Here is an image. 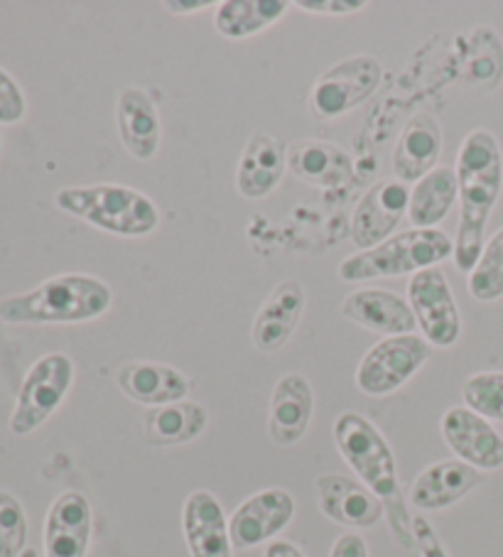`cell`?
Listing matches in <instances>:
<instances>
[{"label": "cell", "instance_id": "cell-1", "mask_svg": "<svg viewBox=\"0 0 503 557\" xmlns=\"http://www.w3.org/2000/svg\"><path fill=\"white\" fill-rule=\"evenodd\" d=\"M459 226L452 261L459 273H471L487 244V226L503 187V152L487 128L471 131L457 152Z\"/></svg>", "mask_w": 503, "mask_h": 557}, {"label": "cell", "instance_id": "cell-2", "mask_svg": "<svg viewBox=\"0 0 503 557\" xmlns=\"http://www.w3.org/2000/svg\"><path fill=\"white\" fill-rule=\"evenodd\" d=\"M334 442L344 462L359 474L361 484L381 498L389 528L405 557H420L413 531V516L405 504L395 455L383 432L361 412H342L334 422Z\"/></svg>", "mask_w": 503, "mask_h": 557}, {"label": "cell", "instance_id": "cell-3", "mask_svg": "<svg viewBox=\"0 0 503 557\" xmlns=\"http://www.w3.org/2000/svg\"><path fill=\"white\" fill-rule=\"evenodd\" d=\"M111 285L96 275L64 273L33 290L0 300V320L8 324H79L111 310Z\"/></svg>", "mask_w": 503, "mask_h": 557}, {"label": "cell", "instance_id": "cell-4", "mask_svg": "<svg viewBox=\"0 0 503 557\" xmlns=\"http://www.w3.org/2000/svg\"><path fill=\"white\" fill-rule=\"evenodd\" d=\"M54 201L64 214L113 236L143 238L158 232L160 226L158 205L140 189L125 185L64 187L57 191Z\"/></svg>", "mask_w": 503, "mask_h": 557}, {"label": "cell", "instance_id": "cell-5", "mask_svg": "<svg viewBox=\"0 0 503 557\" xmlns=\"http://www.w3.org/2000/svg\"><path fill=\"white\" fill-rule=\"evenodd\" d=\"M454 253V242L440 228H410L393 234L369 251H356L344 258L336 273L344 283H364L376 277L415 275L434 268Z\"/></svg>", "mask_w": 503, "mask_h": 557}, {"label": "cell", "instance_id": "cell-6", "mask_svg": "<svg viewBox=\"0 0 503 557\" xmlns=\"http://www.w3.org/2000/svg\"><path fill=\"white\" fill-rule=\"evenodd\" d=\"M74 361L70 354L52 351L37 359L27 376L23 379V386L17 391L15 410L11 416V432L17 437L33 435L40 430L47 420H50L64 398L70 396L74 383Z\"/></svg>", "mask_w": 503, "mask_h": 557}, {"label": "cell", "instance_id": "cell-7", "mask_svg": "<svg viewBox=\"0 0 503 557\" xmlns=\"http://www.w3.org/2000/svg\"><path fill=\"white\" fill-rule=\"evenodd\" d=\"M432 359L430 342L420 334L385 337L364 354L354 383L364 396L383 398L403 388Z\"/></svg>", "mask_w": 503, "mask_h": 557}, {"label": "cell", "instance_id": "cell-8", "mask_svg": "<svg viewBox=\"0 0 503 557\" xmlns=\"http://www.w3.org/2000/svg\"><path fill=\"white\" fill-rule=\"evenodd\" d=\"M383 66L376 57L359 54L329 66L309 91V111L317 119H342L379 91Z\"/></svg>", "mask_w": 503, "mask_h": 557}, {"label": "cell", "instance_id": "cell-9", "mask_svg": "<svg viewBox=\"0 0 503 557\" xmlns=\"http://www.w3.org/2000/svg\"><path fill=\"white\" fill-rule=\"evenodd\" d=\"M408 305L432 349H450L462 337V314L452 285L438 265L410 275Z\"/></svg>", "mask_w": 503, "mask_h": 557}, {"label": "cell", "instance_id": "cell-10", "mask_svg": "<svg viewBox=\"0 0 503 557\" xmlns=\"http://www.w3.org/2000/svg\"><path fill=\"white\" fill-rule=\"evenodd\" d=\"M295 518V496L285 488H263L248 496L229 518V535L234 550H250L273 543Z\"/></svg>", "mask_w": 503, "mask_h": 557}, {"label": "cell", "instance_id": "cell-11", "mask_svg": "<svg viewBox=\"0 0 503 557\" xmlns=\"http://www.w3.org/2000/svg\"><path fill=\"white\" fill-rule=\"evenodd\" d=\"M410 189L398 180H381L359 199L352 216V244L359 251H369L391 238L401 219L408 214Z\"/></svg>", "mask_w": 503, "mask_h": 557}, {"label": "cell", "instance_id": "cell-12", "mask_svg": "<svg viewBox=\"0 0 503 557\" xmlns=\"http://www.w3.org/2000/svg\"><path fill=\"white\" fill-rule=\"evenodd\" d=\"M440 430L447 447L462 462L479 472H496L503 467V435L467 406H454L444 412Z\"/></svg>", "mask_w": 503, "mask_h": 557}, {"label": "cell", "instance_id": "cell-13", "mask_svg": "<svg viewBox=\"0 0 503 557\" xmlns=\"http://www.w3.org/2000/svg\"><path fill=\"white\" fill-rule=\"evenodd\" d=\"M317 504L329 521L346 528H373L385 516L381 498L369 486L344 474H322L315 482Z\"/></svg>", "mask_w": 503, "mask_h": 557}, {"label": "cell", "instance_id": "cell-14", "mask_svg": "<svg viewBox=\"0 0 503 557\" xmlns=\"http://www.w3.org/2000/svg\"><path fill=\"white\" fill-rule=\"evenodd\" d=\"M94 516L89 498L79 492H64L52 502L45 518L47 557H86L91 543Z\"/></svg>", "mask_w": 503, "mask_h": 557}, {"label": "cell", "instance_id": "cell-15", "mask_svg": "<svg viewBox=\"0 0 503 557\" xmlns=\"http://www.w3.org/2000/svg\"><path fill=\"white\" fill-rule=\"evenodd\" d=\"M342 317L354 324L364 326L381 337H401V334H415L418 322L410 310L408 300L398 293L381 290V287H364L344 297Z\"/></svg>", "mask_w": 503, "mask_h": 557}, {"label": "cell", "instance_id": "cell-16", "mask_svg": "<svg viewBox=\"0 0 503 557\" xmlns=\"http://www.w3.org/2000/svg\"><path fill=\"white\" fill-rule=\"evenodd\" d=\"M305 312V290L299 281H283L273 293L266 297V302L258 307L250 324V339L254 347L263 354H275L293 339L299 320Z\"/></svg>", "mask_w": 503, "mask_h": 557}, {"label": "cell", "instance_id": "cell-17", "mask_svg": "<svg viewBox=\"0 0 503 557\" xmlns=\"http://www.w3.org/2000/svg\"><path fill=\"white\" fill-rule=\"evenodd\" d=\"M481 482L483 474L479 469L469 467L462 459H442V462L425 467L413 479L408 502L418 511H444L469 496Z\"/></svg>", "mask_w": 503, "mask_h": 557}, {"label": "cell", "instance_id": "cell-18", "mask_svg": "<svg viewBox=\"0 0 503 557\" xmlns=\"http://www.w3.org/2000/svg\"><path fill=\"white\" fill-rule=\"evenodd\" d=\"M315 416V391L303 373H285L268 406V435L280 447L297 445Z\"/></svg>", "mask_w": 503, "mask_h": 557}, {"label": "cell", "instance_id": "cell-19", "mask_svg": "<svg viewBox=\"0 0 503 557\" xmlns=\"http://www.w3.org/2000/svg\"><path fill=\"white\" fill-rule=\"evenodd\" d=\"M442 156V126L428 111L415 113L405 123L393 148V175L403 185H415L438 168Z\"/></svg>", "mask_w": 503, "mask_h": 557}, {"label": "cell", "instance_id": "cell-20", "mask_svg": "<svg viewBox=\"0 0 503 557\" xmlns=\"http://www.w3.org/2000/svg\"><path fill=\"white\" fill-rule=\"evenodd\" d=\"M115 126H119V136L123 148L128 156L150 162L160 150L162 140V121L160 111L148 91L140 86H125L115 101Z\"/></svg>", "mask_w": 503, "mask_h": 557}, {"label": "cell", "instance_id": "cell-21", "mask_svg": "<svg viewBox=\"0 0 503 557\" xmlns=\"http://www.w3.org/2000/svg\"><path fill=\"white\" fill-rule=\"evenodd\" d=\"M182 531L192 557H231L229 518L219 498L199 488L185 498L182 506Z\"/></svg>", "mask_w": 503, "mask_h": 557}, {"label": "cell", "instance_id": "cell-22", "mask_svg": "<svg viewBox=\"0 0 503 557\" xmlns=\"http://www.w3.org/2000/svg\"><path fill=\"white\" fill-rule=\"evenodd\" d=\"M115 383L133 403L148 408L185 400L192 391V381L185 373L158 361H125L115 373Z\"/></svg>", "mask_w": 503, "mask_h": 557}, {"label": "cell", "instance_id": "cell-23", "mask_svg": "<svg viewBox=\"0 0 503 557\" xmlns=\"http://www.w3.org/2000/svg\"><path fill=\"white\" fill-rule=\"evenodd\" d=\"M287 170V148L278 136L258 131L248 138L236 170V189L246 199H266Z\"/></svg>", "mask_w": 503, "mask_h": 557}, {"label": "cell", "instance_id": "cell-24", "mask_svg": "<svg viewBox=\"0 0 503 557\" xmlns=\"http://www.w3.org/2000/svg\"><path fill=\"white\" fill-rule=\"evenodd\" d=\"M287 168L307 185L336 189L354 180V160L336 143L297 140L287 148Z\"/></svg>", "mask_w": 503, "mask_h": 557}, {"label": "cell", "instance_id": "cell-25", "mask_svg": "<svg viewBox=\"0 0 503 557\" xmlns=\"http://www.w3.org/2000/svg\"><path fill=\"white\" fill-rule=\"evenodd\" d=\"M209 425V412L197 400H177L148 408L143 416L145 442L152 447H177L197 440Z\"/></svg>", "mask_w": 503, "mask_h": 557}, {"label": "cell", "instance_id": "cell-26", "mask_svg": "<svg viewBox=\"0 0 503 557\" xmlns=\"http://www.w3.org/2000/svg\"><path fill=\"white\" fill-rule=\"evenodd\" d=\"M459 79L467 89L493 94L503 82V42L493 27L479 25L464 40Z\"/></svg>", "mask_w": 503, "mask_h": 557}, {"label": "cell", "instance_id": "cell-27", "mask_svg": "<svg viewBox=\"0 0 503 557\" xmlns=\"http://www.w3.org/2000/svg\"><path fill=\"white\" fill-rule=\"evenodd\" d=\"M459 199L457 172L454 168H434L430 175L415 182L410 189L408 216L413 228H438L447 219L454 201Z\"/></svg>", "mask_w": 503, "mask_h": 557}, {"label": "cell", "instance_id": "cell-28", "mask_svg": "<svg viewBox=\"0 0 503 557\" xmlns=\"http://www.w3.org/2000/svg\"><path fill=\"white\" fill-rule=\"evenodd\" d=\"M285 0H224L217 5L214 27L226 40H248L287 13Z\"/></svg>", "mask_w": 503, "mask_h": 557}, {"label": "cell", "instance_id": "cell-29", "mask_svg": "<svg viewBox=\"0 0 503 557\" xmlns=\"http://www.w3.org/2000/svg\"><path fill=\"white\" fill-rule=\"evenodd\" d=\"M467 287L477 302H496L503 297V226L483 244L479 261L467 277Z\"/></svg>", "mask_w": 503, "mask_h": 557}, {"label": "cell", "instance_id": "cell-30", "mask_svg": "<svg viewBox=\"0 0 503 557\" xmlns=\"http://www.w3.org/2000/svg\"><path fill=\"white\" fill-rule=\"evenodd\" d=\"M464 406L487 418L503 422V371H479L464 381Z\"/></svg>", "mask_w": 503, "mask_h": 557}, {"label": "cell", "instance_id": "cell-31", "mask_svg": "<svg viewBox=\"0 0 503 557\" xmlns=\"http://www.w3.org/2000/svg\"><path fill=\"white\" fill-rule=\"evenodd\" d=\"M27 516L13 494L0 492V557H21L27 547Z\"/></svg>", "mask_w": 503, "mask_h": 557}, {"label": "cell", "instance_id": "cell-32", "mask_svg": "<svg viewBox=\"0 0 503 557\" xmlns=\"http://www.w3.org/2000/svg\"><path fill=\"white\" fill-rule=\"evenodd\" d=\"M25 113L27 101L21 84H17L5 70H0V123L15 126V123H21L25 119Z\"/></svg>", "mask_w": 503, "mask_h": 557}, {"label": "cell", "instance_id": "cell-33", "mask_svg": "<svg viewBox=\"0 0 503 557\" xmlns=\"http://www.w3.org/2000/svg\"><path fill=\"white\" fill-rule=\"evenodd\" d=\"M413 531L415 541H418V553L420 557H450L447 547L440 541L434 525L425 516H413Z\"/></svg>", "mask_w": 503, "mask_h": 557}, {"label": "cell", "instance_id": "cell-34", "mask_svg": "<svg viewBox=\"0 0 503 557\" xmlns=\"http://www.w3.org/2000/svg\"><path fill=\"white\" fill-rule=\"evenodd\" d=\"M297 8L315 15H352L364 11L366 0H297Z\"/></svg>", "mask_w": 503, "mask_h": 557}, {"label": "cell", "instance_id": "cell-35", "mask_svg": "<svg viewBox=\"0 0 503 557\" xmlns=\"http://www.w3.org/2000/svg\"><path fill=\"white\" fill-rule=\"evenodd\" d=\"M329 557H369V545L359 533H344L334 541Z\"/></svg>", "mask_w": 503, "mask_h": 557}, {"label": "cell", "instance_id": "cell-36", "mask_svg": "<svg viewBox=\"0 0 503 557\" xmlns=\"http://www.w3.org/2000/svg\"><path fill=\"white\" fill-rule=\"evenodd\" d=\"M164 11H170L172 15H192L199 11H207V8H217L219 3L214 0H164Z\"/></svg>", "mask_w": 503, "mask_h": 557}, {"label": "cell", "instance_id": "cell-37", "mask_svg": "<svg viewBox=\"0 0 503 557\" xmlns=\"http://www.w3.org/2000/svg\"><path fill=\"white\" fill-rule=\"evenodd\" d=\"M263 557H305V553L290 541H273L266 545Z\"/></svg>", "mask_w": 503, "mask_h": 557}, {"label": "cell", "instance_id": "cell-38", "mask_svg": "<svg viewBox=\"0 0 503 557\" xmlns=\"http://www.w3.org/2000/svg\"><path fill=\"white\" fill-rule=\"evenodd\" d=\"M21 557H37V550H33V547H27V550Z\"/></svg>", "mask_w": 503, "mask_h": 557}, {"label": "cell", "instance_id": "cell-39", "mask_svg": "<svg viewBox=\"0 0 503 557\" xmlns=\"http://www.w3.org/2000/svg\"><path fill=\"white\" fill-rule=\"evenodd\" d=\"M0 143H3V140H0Z\"/></svg>", "mask_w": 503, "mask_h": 557}]
</instances>
